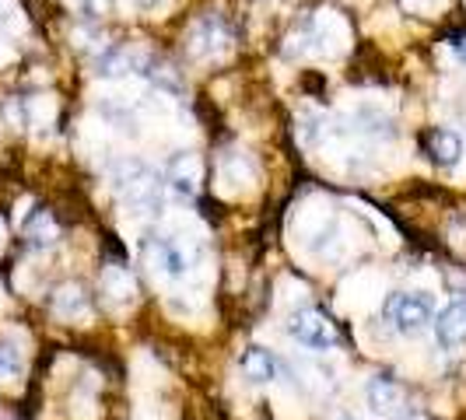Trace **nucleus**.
I'll return each mask as SVG.
<instances>
[{
  "instance_id": "obj_7",
  "label": "nucleus",
  "mask_w": 466,
  "mask_h": 420,
  "mask_svg": "<svg viewBox=\"0 0 466 420\" xmlns=\"http://www.w3.org/2000/svg\"><path fill=\"white\" fill-rule=\"evenodd\" d=\"M424 155H428L435 165L449 168V165L460 162V155H463V140L456 137L452 130H439V126H435V130L424 137Z\"/></svg>"
},
{
  "instance_id": "obj_12",
  "label": "nucleus",
  "mask_w": 466,
  "mask_h": 420,
  "mask_svg": "<svg viewBox=\"0 0 466 420\" xmlns=\"http://www.w3.org/2000/svg\"><path fill=\"white\" fill-rule=\"evenodd\" d=\"M102 291H106L109 298H116V302H130V298H134V277H130L127 270H119V266H109V270L102 274Z\"/></svg>"
},
{
  "instance_id": "obj_17",
  "label": "nucleus",
  "mask_w": 466,
  "mask_h": 420,
  "mask_svg": "<svg viewBox=\"0 0 466 420\" xmlns=\"http://www.w3.org/2000/svg\"><path fill=\"white\" fill-rule=\"evenodd\" d=\"M134 4H140V7H151V4H158V0H134Z\"/></svg>"
},
{
  "instance_id": "obj_3",
  "label": "nucleus",
  "mask_w": 466,
  "mask_h": 420,
  "mask_svg": "<svg viewBox=\"0 0 466 420\" xmlns=\"http://www.w3.org/2000/svg\"><path fill=\"white\" fill-rule=\"evenodd\" d=\"M288 333H291L302 347H312V350H327L337 344V326H333V319H329L327 312H319V308L295 312L291 323H288Z\"/></svg>"
},
{
  "instance_id": "obj_8",
  "label": "nucleus",
  "mask_w": 466,
  "mask_h": 420,
  "mask_svg": "<svg viewBox=\"0 0 466 420\" xmlns=\"http://www.w3.org/2000/svg\"><path fill=\"white\" fill-rule=\"evenodd\" d=\"M53 312H56L60 319H85V315L92 312V302H88V295H85L81 284H64V287H56V295H53Z\"/></svg>"
},
{
  "instance_id": "obj_4",
  "label": "nucleus",
  "mask_w": 466,
  "mask_h": 420,
  "mask_svg": "<svg viewBox=\"0 0 466 420\" xmlns=\"http://www.w3.org/2000/svg\"><path fill=\"white\" fill-rule=\"evenodd\" d=\"M144 253H147V259H151V266L162 270L168 280H183L189 274V266H193V253H187V245L176 242L172 235L151 238V242L144 245Z\"/></svg>"
},
{
  "instance_id": "obj_16",
  "label": "nucleus",
  "mask_w": 466,
  "mask_h": 420,
  "mask_svg": "<svg viewBox=\"0 0 466 420\" xmlns=\"http://www.w3.org/2000/svg\"><path fill=\"white\" fill-rule=\"evenodd\" d=\"M400 4H403V7H410V11H420L428 0H400Z\"/></svg>"
},
{
  "instance_id": "obj_2",
  "label": "nucleus",
  "mask_w": 466,
  "mask_h": 420,
  "mask_svg": "<svg viewBox=\"0 0 466 420\" xmlns=\"http://www.w3.org/2000/svg\"><path fill=\"white\" fill-rule=\"evenodd\" d=\"M386 319H390L393 329L403 333V336H418L428 323H435L431 302H428L424 295H407V291H400V295H393V298L386 302Z\"/></svg>"
},
{
  "instance_id": "obj_9",
  "label": "nucleus",
  "mask_w": 466,
  "mask_h": 420,
  "mask_svg": "<svg viewBox=\"0 0 466 420\" xmlns=\"http://www.w3.org/2000/svg\"><path fill=\"white\" fill-rule=\"evenodd\" d=\"M238 365H242V375H246L249 382H257V385L278 378V357L263 347H249L246 354H242V361H238Z\"/></svg>"
},
{
  "instance_id": "obj_10",
  "label": "nucleus",
  "mask_w": 466,
  "mask_h": 420,
  "mask_svg": "<svg viewBox=\"0 0 466 420\" xmlns=\"http://www.w3.org/2000/svg\"><path fill=\"white\" fill-rule=\"evenodd\" d=\"M189 43H193L189 49L197 56H210V53H218V49L228 43V28L218 22V18H204V22L193 28V39Z\"/></svg>"
},
{
  "instance_id": "obj_14",
  "label": "nucleus",
  "mask_w": 466,
  "mask_h": 420,
  "mask_svg": "<svg viewBox=\"0 0 466 420\" xmlns=\"http://www.w3.org/2000/svg\"><path fill=\"white\" fill-rule=\"evenodd\" d=\"M70 4H74L77 11H85V15H102V11H106L113 0H70Z\"/></svg>"
},
{
  "instance_id": "obj_15",
  "label": "nucleus",
  "mask_w": 466,
  "mask_h": 420,
  "mask_svg": "<svg viewBox=\"0 0 466 420\" xmlns=\"http://www.w3.org/2000/svg\"><path fill=\"white\" fill-rule=\"evenodd\" d=\"M449 46H452V53L466 64V35H452V39H449Z\"/></svg>"
},
{
  "instance_id": "obj_11",
  "label": "nucleus",
  "mask_w": 466,
  "mask_h": 420,
  "mask_svg": "<svg viewBox=\"0 0 466 420\" xmlns=\"http://www.w3.org/2000/svg\"><path fill=\"white\" fill-rule=\"evenodd\" d=\"M25 238H28V245L46 249V245L56 242V221L49 217L46 210H35V214L28 217V225H25Z\"/></svg>"
},
{
  "instance_id": "obj_13",
  "label": "nucleus",
  "mask_w": 466,
  "mask_h": 420,
  "mask_svg": "<svg viewBox=\"0 0 466 420\" xmlns=\"http://www.w3.org/2000/svg\"><path fill=\"white\" fill-rule=\"evenodd\" d=\"M22 372V354L11 344H0V378H15Z\"/></svg>"
},
{
  "instance_id": "obj_1",
  "label": "nucleus",
  "mask_w": 466,
  "mask_h": 420,
  "mask_svg": "<svg viewBox=\"0 0 466 420\" xmlns=\"http://www.w3.org/2000/svg\"><path fill=\"white\" fill-rule=\"evenodd\" d=\"M113 183L116 189L130 200V204H137V207H162V186L155 183V175H151V168L137 158H130V162H119L113 168Z\"/></svg>"
},
{
  "instance_id": "obj_6",
  "label": "nucleus",
  "mask_w": 466,
  "mask_h": 420,
  "mask_svg": "<svg viewBox=\"0 0 466 420\" xmlns=\"http://www.w3.org/2000/svg\"><path fill=\"white\" fill-rule=\"evenodd\" d=\"M403 399H407V393H403V385H400L397 378L379 375V378L369 382V406H372L379 417L400 414V410H403Z\"/></svg>"
},
{
  "instance_id": "obj_5",
  "label": "nucleus",
  "mask_w": 466,
  "mask_h": 420,
  "mask_svg": "<svg viewBox=\"0 0 466 420\" xmlns=\"http://www.w3.org/2000/svg\"><path fill=\"white\" fill-rule=\"evenodd\" d=\"M435 340L445 350H456L466 344V298H456L449 308L439 312V319H435Z\"/></svg>"
}]
</instances>
